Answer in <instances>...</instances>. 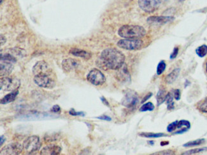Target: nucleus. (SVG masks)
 Returning <instances> with one entry per match:
<instances>
[{"mask_svg": "<svg viewBox=\"0 0 207 155\" xmlns=\"http://www.w3.org/2000/svg\"><path fill=\"white\" fill-rule=\"evenodd\" d=\"M100 60L106 68L117 70L124 65L125 56L123 53L115 48H108L101 53Z\"/></svg>", "mask_w": 207, "mask_h": 155, "instance_id": "nucleus-1", "label": "nucleus"}, {"mask_svg": "<svg viewBox=\"0 0 207 155\" xmlns=\"http://www.w3.org/2000/svg\"><path fill=\"white\" fill-rule=\"evenodd\" d=\"M119 35L124 38L137 39L144 37L145 29L138 25H124L118 31Z\"/></svg>", "mask_w": 207, "mask_h": 155, "instance_id": "nucleus-2", "label": "nucleus"}, {"mask_svg": "<svg viewBox=\"0 0 207 155\" xmlns=\"http://www.w3.org/2000/svg\"><path fill=\"white\" fill-rule=\"evenodd\" d=\"M34 82L39 87L45 89H53L56 86V79L54 74H40L34 75Z\"/></svg>", "mask_w": 207, "mask_h": 155, "instance_id": "nucleus-3", "label": "nucleus"}, {"mask_svg": "<svg viewBox=\"0 0 207 155\" xmlns=\"http://www.w3.org/2000/svg\"><path fill=\"white\" fill-rule=\"evenodd\" d=\"M20 84V81L16 77L6 76L1 78L0 88L2 91H13L15 89H18Z\"/></svg>", "mask_w": 207, "mask_h": 155, "instance_id": "nucleus-4", "label": "nucleus"}, {"mask_svg": "<svg viewBox=\"0 0 207 155\" xmlns=\"http://www.w3.org/2000/svg\"><path fill=\"white\" fill-rule=\"evenodd\" d=\"M41 147L40 138L38 136L33 135L27 138L24 141L23 148L28 154H33L38 151Z\"/></svg>", "mask_w": 207, "mask_h": 155, "instance_id": "nucleus-5", "label": "nucleus"}, {"mask_svg": "<svg viewBox=\"0 0 207 155\" xmlns=\"http://www.w3.org/2000/svg\"><path fill=\"white\" fill-rule=\"evenodd\" d=\"M142 46H143V42L139 38L137 39L124 38L119 40L117 42L118 47L121 49L129 50H139L142 47Z\"/></svg>", "mask_w": 207, "mask_h": 155, "instance_id": "nucleus-6", "label": "nucleus"}, {"mask_svg": "<svg viewBox=\"0 0 207 155\" xmlns=\"http://www.w3.org/2000/svg\"><path fill=\"white\" fill-rule=\"evenodd\" d=\"M139 102L138 94L133 90H127L122 100V104L128 109H134Z\"/></svg>", "mask_w": 207, "mask_h": 155, "instance_id": "nucleus-7", "label": "nucleus"}, {"mask_svg": "<svg viewBox=\"0 0 207 155\" xmlns=\"http://www.w3.org/2000/svg\"><path fill=\"white\" fill-rule=\"evenodd\" d=\"M88 81L94 85H101L106 81L105 75L100 70L94 68L91 70L87 75Z\"/></svg>", "mask_w": 207, "mask_h": 155, "instance_id": "nucleus-8", "label": "nucleus"}, {"mask_svg": "<svg viewBox=\"0 0 207 155\" xmlns=\"http://www.w3.org/2000/svg\"><path fill=\"white\" fill-rule=\"evenodd\" d=\"M161 0H139L141 9L146 13H152L158 9Z\"/></svg>", "mask_w": 207, "mask_h": 155, "instance_id": "nucleus-9", "label": "nucleus"}, {"mask_svg": "<svg viewBox=\"0 0 207 155\" xmlns=\"http://www.w3.org/2000/svg\"><path fill=\"white\" fill-rule=\"evenodd\" d=\"M24 149L23 145L19 142L10 143L5 145L1 150V154L17 155L19 154Z\"/></svg>", "mask_w": 207, "mask_h": 155, "instance_id": "nucleus-10", "label": "nucleus"}, {"mask_svg": "<svg viewBox=\"0 0 207 155\" xmlns=\"http://www.w3.org/2000/svg\"><path fill=\"white\" fill-rule=\"evenodd\" d=\"M53 72L49 65L45 61L38 62L33 68V74L36 75L43 73H51Z\"/></svg>", "mask_w": 207, "mask_h": 155, "instance_id": "nucleus-11", "label": "nucleus"}, {"mask_svg": "<svg viewBox=\"0 0 207 155\" xmlns=\"http://www.w3.org/2000/svg\"><path fill=\"white\" fill-rule=\"evenodd\" d=\"M62 66L64 70L67 72H70L78 68L80 66V63L78 60L73 58H68L63 60Z\"/></svg>", "mask_w": 207, "mask_h": 155, "instance_id": "nucleus-12", "label": "nucleus"}, {"mask_svg": "<svg viewBox=\"0 0 207 155\" xmlns=\"http://www.w3.org/2000/svg\"><path fill=\"white\" fill-rule=\"evenodd\" d=\"M174 19L173 16H151L147 19V22L149 24H164L173 21Z\"/></svg>", "mask_w": 207, "mask_h": 155, "instance_id": "nucleus-13", "label": "nucleus"}, {"mask_svg": "<svg viewBox=\"0 0 207 155\" xmlns=\"http://www.w3.org/2000/svg\"><path fill=\"white\" fill-rule=\"evenodd\" d=\"M14 63L1 59V75L2 77L9 76L14 69Z\"/></svg>", "mask_w": 207, "mask_h": 155, "instance_id": "nucleus-14", "label": "nucleus"}, {"mask_svg": "<svg viewBox=\"0 0 207 155\" xmlns=\"http://www.w3.org/2000/svg\"><path fill=\"white\" fill-rule=\"evenodd\" d=\"M61 152V148L57 145H49L44 147L40 151L43 155H57Z\"/></svg>", "mask_w": 207, "mask_h": 155, "instance_id": "nucleus-15", "label": "nucleus"}, {"mask_svg": "<svg viewBox=\"0 0 207 155\" xmlns=\"http://www.w3.org/2000/svg\"><path fill=\"white\" fill-rule=\"evenodd\" d=\"M18 94H19L18 89H15L13 91H11V93L7 94L6 95H5L3 98L1 99V103L2 104H7V103L14 101L16 99Z\"/></svg>", "mask_w": 207, "mask_h": 155, "instance_id": "nucleus-16", "label": "nucleus"}, {"mask_svg": "<svg viewBox=\"0 0 207 155\" xmlns=\"http://www.w3.org/2000/svg\"><path fill=\"white\" fill-rule=\"evenodd\" d=\"M70 53L75 56L80 57L85 59H89L91 58V54L88 52L81 50L79 49H72L70 50Z\"/></svg>", "mask_w": 207, "mask_h": 155, "instance_id": "nucleus-17", "label": "nucleus"}, {"mask_svg": "<svg viewBox=\"0 0 207 155\" xmlns=\"http://www.w3.org/2000/svg\"><path fill=\"white\" fill-rule=\"evenodd\" d=\"M190 128H191V124L188 121H186V120L179 121L178 123V125H177V129H179V130L176 132L175 133V134L183 133L188 131V130Z\"/></svg>", "mask_w": 207, "mask_h": 155, "instance_id": "nucleus-18", "label": "nucleus"}, {"mask_svg": "<svg viewBox=\"0 0 207 155\" xmlns=\"http://www.w3.org/2000/svg\"><path fill=\"white\" fill-rule=\"evenodd\" d=\"M180 68H175L172 71L170 74H169L166 77V82L168 84H171L174 82L178 77L180 74Z\"/></svg>", "mask_w": 207, "mask_h": 155, "instance_id": "nucleus-19", "label": "nucleus"}, {"mask_svg": "<svg viewBox=\"0 0 207 155\" xmlns=\"http://www.w3.org/2000/svg\"><path fill=\"white\" fill-rule=\"evenodd\" d=\"M166 93L165 89H161L159 90L158 94H157V103H158V105H160L161 104L165 101L166 97Z\"/></svg>", "mask_w": 207, "mask_h": 155, "instance_id": "nucleus-20", "label": "nucleus"}, {"mask_svg": "<svg viewBox=\"0 0 207 155\" xmlns=\"http://www.w3.org/2000/svg\"><path fill=\"white\" fill-rule=\"evenodd\" d=\"M197 109L201 113H207V97L197 103Z\"/></svg>", "mask_w": 207, "mask_h": 155, "instance_id": "nucleus-21", "label": "nucleus"}, {"mask_svg": "<svg viewBox=\"0 0 207 155\" xmlns=\"http://www.w3.org/2000/svg\"><path fill=\"white\" fill-rule=\"evenodd\" d=\"M196 53L197 55L200 58L205 57L207 54V46L204 44L198 47L196 50Z\"/></svg>", "mask_w": 207, "mask_h": 155, "instance_id": "nucleus-22", "label": "nucleus"}, {"mask_svg": "<svg viewBox=\"0 0 207 155\" xmlns=\"http://www.w3.org/2000/svg\"><path fill=\"white\" fill-rule=\"evenodd\" d=\"M139 135L145 138H160L166 136V135L162 133H141Z\"/></svg>", "mask_w": 207, "mask_h": 155, "instance_id": "nucleus-23", "label": "nucleus"}, {"mask_svg": "<svg viewBox=\"0 0 207 155\" xmlns=\"http://www.w3.org/2000/svg\"><path fill=\"white\" fill-rule=\"evenodd\" d=\"M205 142V140L204 139H197L196 141L187 142L185 144H184L183 146H184V147H186V148L194 147V146L200 145L203 144Z\"/></svg>", "mask_w": 207, "mask_h": 155, "instance_id": "nucleus-24", "label": "nucleus"}, {"mask_svg": "<svg viewBox=\"0 0 207 155\" xmlns=\"http://www.w3.org/2000/svg\"><path fill=\"white\" fill-rule=\"evenodd\" d=\"M174 97L173 96V94H172L171 93H168L166 94L165 101H166L167 104H168V110H171V109H174V101H173Z\"/></svg>", "mask_w": 207, "mask_h": 155, "instance_id": "nucleus-25", "label": "nucleus"}, {"mask_svg": "<svg viewBox=\"0 0 207 155\" xmlns=\"http://www.w3.org/2000/svg\"><path fill=\"white\" fill-rule=\"evenodd\" d=\"M154 105L152 102H147L143 104L140 109V112H146V111H152L154 110Z\"/></svg>", "mask_w": 207, "mask_h": 155, "instance_id": "nucleus-26", "label": "nucleus"}, {"mask_svg": "<svg viewBox=\"0 0 207 155\" xmlns=\"http://www.w3.org/2000/svg\"><path fill=\"white\" fill-rule=\"evenodd\" d=\"M207 150V148H196V149H191V150H189L187 151L184 152V153H182V154L184 155H190V154H195L197 153H201L203 151H205Z\"/></svg>", "mask_w": 207, "mask_h": 155, "instance_id": "nucleus-27", "label": "nucleus"}, {"mask_svg": "<svg viewBox=\"0 0 207 155\" xmlns=\"http://www.w3.org/2000/svg\"><path fill=\"white\" fill-rule=\"evenodd\" d=\"M166 65L165 62L164 61H161L159 64L158 65L157 67V74L158 75H161L164 72H165V69H166Z\"/></svg>", "mask_w": 207, "mask_h": 155, "instance_id": "nucleus-28", "label": "nucleus"}, {"mask_svg": "<svg viewBox=\"0 0 207 155\" xmlns=\"http://www.w3.org/2000/svg\"><path fill=\"white\" fill-rule=\"evenodd\" d=\"M178 123V121H174L173 123H171V124H170L168 126V127H167V131L168 132H170V133L174 132L176 130V129L177 128Z\"/></svg>", "mask_w": 207, "mask_h": 155, "instance_id": "nucleus-29", "label": "nucleus"}, {"mask_svg": "<svg viewBox=\"0 0 207 155\" xmlns=\"http://www.w3.org/2000/svg\"><path fill=\"white\" fill-rule=\"evenodd\" d=\"M174 151L171 150H165L159 151L156 153H153L152 154H159V155H169V154H174Z\"/></svg>", "mask_w": 207, "mask_h": 155, "instance_id": "nucleus-30", "label": "nucleus"}, {"mask_svg": "<svg viewBox=\"0 0 207 155\" xmlns=\"http://www.w3.org/2000/svg\"><path fill=\"white\" fill-rule=\"evenodd\" d=\"M69 114H71L72 116H84V113L83 112H76L74 110V109H72L71 110L69 111Z\"/></svg>", "mask_w": 207, "mask_h": 155, "instance_id": "nucleus-31", "label": "nucleus"}, {"mask_svg": "<svg viewBox=\"0 0 207 155\" xmlns=\"http://www.w3.org/2000/svg\"><path fill=\"white\" fill-rule=\"evenodd\" d=\"M174 97L175 98L176 100H179L180 99V97H181V93H180V91L179 89H175L174 91Z\"/></svg>", "mask_w": 207, "mask_h": 155, "instance_id": "nucleus-32", "label": "nucleus"}, {"mask_svg": "<svg viewBox=\"0 0 207 155\" xmlns=\"http://www.w3.org/2000/svg\"><path fill=\"white\" fill-rule=\"evenodd\" d=\"M178 53V47H175L173 52H172V53L170 55V59H175Z\"/></svg>", "mask_w": 207, "mask_h": 155, "instance_id": "nucleus-33", "label": "nucleus"}, {"mask_svg": "<svg viewBox=\"0 0 207 155\" xmlns=\"http://www.w3.org/2000/svg\"><path fill=\"white\" fill-rule=\"evenodd\" d=\"M50 110L51 112H53V113H61V108H60L59 105H56L52 107Z\"/></svg>", "mask_w": 207, "mask_h": 155, "instance_id": "nucleus-34", "label": "nucleus"}, {"mask_svg": "<svg viewBox=\"0 0 207 155\" xmlns=\"http://www.w3.org/2000/svg\"><path fill=\"white\" fill-rule=\"evenodd\" d=\"M45 140H46L47 142H50L51 139H53V141H56L58 139V137L56 135H53L52 136H49V138H45Z\"/></svg>", "mask_w": 207, "mask_h": 155, "instance_id": "nucleus-35", "label": "nucleus"}, {"mask_svg": "<svg viewBox=\"0 0 207 155\" xmlns=\"http://www.w3.org/2000/svg\"><path fill=\"white\" fill-rule=\"evenodd\" d=\"M98 119H102V120H105V121H110L111 120V119L109 117V116H100V117H97Z\"/></svg>", "mask_w": 207, "mask_h": 155, "instance_id": "nucleus-36", "label": "nucleus"}, {"mask_svg": "<svg viewBox=\"0 0 207 155\" xmlns=\"http://www.w3.org/2000/svg\"><path fill=\"white\" fill-rule=\"evenodd\" d=\"M152 96V93H148L147 94H146V95L144 97V98L142 100V103H144V102H145L146 100H147L148 99H149Z\"/></svg>", "mask_w": 207, "mask_h": 155, "instance_id": "nucleus-37", "label": "nucleus"}, {"mask_svg": "<svg viewBox=\"0 0 207 155\" xmlns=\"http://www.w3.org/2000/svg\"><path fill=\"white\" fill-rule=\"evenodd\" d=\"M100 99H101V101L103 103H104V104L105 105H107V106H109V103H108V101L104 98V97H101L100 98Z\"/></svg>", "mask_w": 207, "mask_h": 155, "instance_id": "nucleus-38", "label": "nucleus"}, {"mask_svg": "<svg viewBox=\"0 0 207 155\" xmlns=\"http://www.w3.org/2000/svg\"><path fill=\"white\" fill-rule=\"evenodd\" d=\"M5 138L4 136H1V145H3V144L5 142Z\"/></svg>", "mask_w": 207, "mask_h": 155, "instance_id": "nucleus-39", "label": "nucleus"}, {"mask_svg": "<svg viewBox=\"0 0 207 155\" xmlns=\"http://www.w3.org/2000/svg\"><path fill=\"white\" fill-rule=\"evenodd\" d=\"M206 71L207 72V62H206Z\"/></svg>", "mask_w": 207, "mask_h": 155, "instance_id": "nucleus-40", "label": "nucleus"}, {"mask_svg": "<svg viewBox=\"0 0 207 155\" xmlns=\"http://www.w3.org/2000/svg\"><path fill=\"white\" fill-rule=\"evenodd\" d=\"M3 0H1V4H2V3H3Z\"/></svg>", "mask_w": 207, "mask_h": 155, "instance_id": "nucleus-41", "label": "nucleus"}, {"mask_svg": "<svg viewBox=\"0 0 207 155\" xmlns=\"http://www.w3.org/2000/svg\"><path fill=\"white\" fill-rule=\"evenodd\" d=\"M182 1H184V0H180V2H182Z\"/></svg>", "mask_w": 207, "mask_h": 155, "instance_id": "nucleus-42", "label": "nucleus"}]
</instances>
